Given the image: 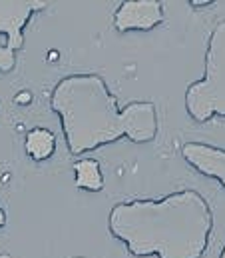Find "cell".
Instances as JSON below:
<instances>
[{
  "label": "cell",
  "mask_w": 225,
  "mask_h": 258,
  "mask_svg": "<svg viewBox=\"0 0 225 258\" xmlns=\"http://www.w3.org/2000/svg\"><path fill=\"white\" fill-rule=\"evenodd\" d=\"M108 230L136 258H203L213 234V210L199 190L181 188L114 204Z\"/></svg>",
  "instance_id": "6da1fadb"
},
{
  "label": "cell",
  "mask_w": 225,
  "mask_h": 258,
  "mask_svg": "<svg viewBox=\"0 0 225 258\" xmlns=\"http://www.w3.org/2000/svg\"><path fill=\"white\" fill-rule=\"evenodd\" d=\"M50 108L60 118L68 152L74 156L124 138L148 144L160 130L158 108L152 100H134L120 108L106 78L96 72L60 78L50 92Z\"/></svg>",
  "instance_id": "7a4b0ae2"
},
{
  "label": "cell",
  "mask_w": 225,
  "mask_h": 258,
  "mask_svg": "<svg viewBox=\"0 0 225 258\" xmlns=\"http://www.w3.org/2000/svg\"><path fill=\"white\" fill-rule=\"evenodd\" d=\"M183 106L187 116L197 124L225 118V20L217 22L209 32L205 72L185 88Z\"/></svg>",
  "instance_id": "3957f363"
},
{
  "label": "cell",
  "mask_w": 225,
  "mask_h": 258,
  "mask_svg": "<svg viewBox=\"0 0 225 258\" xmlns=\"http://www.w3.org/2000/svg\"><path fill=\"white\" fill-rule=\"evenodd\" d=\"M114 28L120 34L150 32L164 24L166 10L160 0H126L114 12Z\"/></svg>",
  "instance_id": "277c9868"
},
{
  "label": "cell",
  "mask_w": 225,
  "mask_h": 258,
  "mask_svg": "<svg viewBox=\"0 0 225 258\" xmlns=\"http://www.w3.org/2000/svg\"><path fill=\"white\" fill-rule=\"evenodd\" d=\"M48 2L34 0H0V34L6 36V46L14 52L24 48V28L36 12H42Z\"/></svg>",
  "instance_id": "5b68a950"
},
{
  "label": "cell",
  "mask_w": 225,
  "mask_h": 258,
  "mask_svg": "<svg viewBox=\"0 0 225 258\" xmlns=\"http://www.w3.org/2000/svg\"><path fill=\"white\" fill-rule=\"evenodd\" d=\"M181 158L189 168H193L197 174L207 176L215 182H219L225 188V148L207 144V142H187L181 148ZM219 258H225V244L221 248Z\"/></svg>",
  "instance_id": "8992f818"
},
{
  "label": "cell",
  "mask_w": 225,
  "mask_h": 258,
  "mask_svg": "<svg viewBox=\"0 0 225 258\" xmlns=\"http://www.w3.org/2000/svg\"><path fill=\"white\" fill-rule=\"evenodd\" d=\"M24 150L32 162H46L56 152V136L54 132L42 126L28 130L24 136Z\"/></svg>",
  "instance_id": "52a82bcc"
},
{
  "label": "cell",
  "mask_w": 225,
  "mask_h": 258,
  "mask_svg": "<svg viewBox=\"0 0 225 258\" xmlns=\"http://www.w3.org/2000/svg\"><path fill=\"white\" fill-rule=\"evenodd\" d=\"M74 184L84 192H102L104 190V172L100 162L94 158H82L74 162Z\"/></svg>",
  "instance_id": "ba28073f"
},
{
  "label": "cell",
  "mask_w": 225,
  "mask_h": 258,
  "mask_svg": "<svg viewBox=\"0 0 225 258\" xmlns=\"http://www.w3.org/2000/svg\"><path fill=\"white\" fill-rule=\"evenodd\" d=\"M16 54L18 52H14L4 42H0V72L2 74H8V72H12L16 68V60H18Z\"/></svg>",
  "instance_id": "9c48e42d"
},
{
  "label": "cell",
  "mask_w": 225,
  "mask_h": 258,
  "mask_svg": "<svg viewBox=\"0 0 225 258\" xmlns=\"http://www.w3.org/2000/svg\"><path fill=\"white\" fill-rule=\"evenodd\" d=\"M193 8H203V6H209V4H215L213 0H191L189 2Z\"/></svg>",
  "instance_id": "30bf717a"
},
{
  "label": "cell",
  "mask_w": 225,
  "mask_h": 258,
  "mask_svg": "<svg viewBox=\"0 0 225 258\" xmlns=\"http://www.w3.org/2000/svg\"><path fill=\"white\" fill-rule=\"evenodd\" d=\"M6 220H8V218H6V212H4V208L0 206V228L6 226Z\"/></svg>",
  "instance_id": "8fae6325"
}]
</instances>
